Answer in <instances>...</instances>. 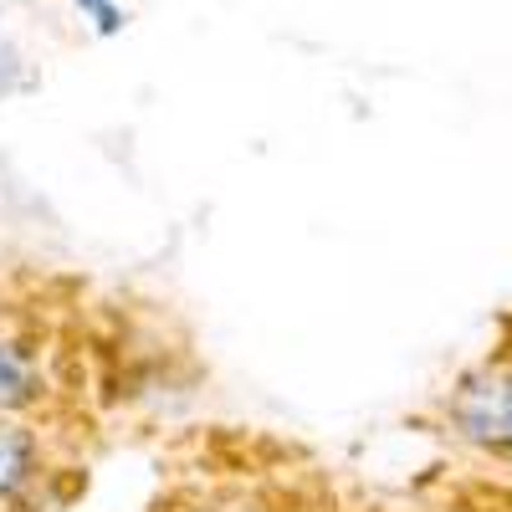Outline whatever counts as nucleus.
I'll return each mask as SVG.
<instances>
[{
	"label": "nucleus",
	"instance_id": "nucleus-1",
	"mask_svg": "<svg viewBox=\"0 0 512 512\" xmlns=\"http://www.w3.org/2000/svg\"><path fill=\"white\" fill-rule=\"evenodd\" d=\"M456 425L482 446H512V374H487L456 400Z\"/></svg>",
	"mask_w": 512,
	"mask_h": 512
},
{
	"label": "nucleus",
	"instance_id": "nucleus-2",
	"mask_svg": "<svg viewBox=\"0 0 512 512\" xmlns=\"http://www.w3.org/2000/svg\"><path fill=\"white\" fill-rule=\"evenodd\" d=\"M31 466V436L16 425H0V492H11Z\"/></svg>",
	"mask_w": 512,
	"mask_h": 512
},
{
	"label": "nucleus",
	"instance_id": "nucleus-3",
	"mask_svg": "<svg viewBox=\"0 0 512 512\" xmlns=\"http://www.w3.org/2000/svg\"><path fill=\"white\" fill-rule=\"evenodd\" d=\"M31 400V364L0 344V410H11V405H26Z\"/></svg>",
	"mask_w": 512,
	"mask_h": 512
},
{
	"label": "nucleus",
	"instance_id": "nucleus-4",
	"mask_svg": "<svg viewBox=\"0 0 512 512\" xmlns=\"http://www.w3.org/2000/svg\"><path fill=\"white\" fill-rule=\"evenodd\" d=\"M77 6H82V11H98V6H108V0H77Z\"/></svg>",
	"mask_w": 512,
	"mask_h": 512
}]
</instances>
